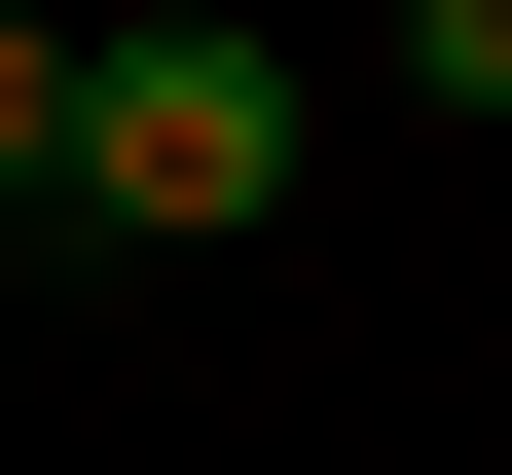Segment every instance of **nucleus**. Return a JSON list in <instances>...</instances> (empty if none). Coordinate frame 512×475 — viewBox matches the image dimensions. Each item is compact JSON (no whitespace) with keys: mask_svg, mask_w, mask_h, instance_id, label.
Here are the masks:
<instances>
[{"mask_svg":"<svg viewBox=\"0 0 512 475\" xmlns=\"http://www.w3.org/2000/svg\"><path fill=\"white\" fill-rule=\"evenodd\" d=\"M74 220H147V256H220V220H293V37H110L74 74Z\"/></svg>","mask_w":512,"mask_h":475,"instance_id":"f257e3e1","label":"nucleus"},{"mask_svg":"<svg viewBox=\"0 0 512 475\" xmlns=\"http://www.w3.org/2000/svg\"><path fill=\"white\" fill-rule=\"evenodd\" d=\"M403 74H439V110H476V147H512V0H403Z\"/></svg>","mask_w":512,"mask_h":475,"instance_id":"7ed1b4c3","label":"nucleus"},{"mask_svg":"<svg viewBox=\"0 0 512 475\" xmlns=\"http://www.w3.org/2000/svg\"><path fill=\"white\" fill-rule=\"evenodd\" d=\"M74 74H110V37H37V0H0V220H74Z\"/></svg>","mask_w":512,"mask_h":475,"instance_id":"f03ea898","label":"nucleus"}]
</instances>
